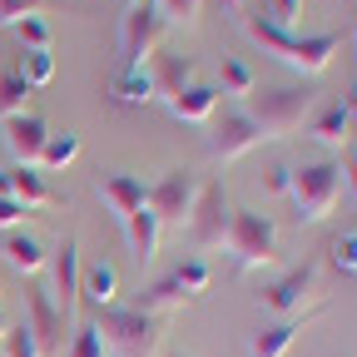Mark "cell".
<instances>
[{
  "instance_id": "1",
  "label": "cell",
  "mask_w": 357,
  "mask_h": 357,
  "mask_svg": "<svg viewBox=\"0 0 357 357\" xmlns=\"http://www.w3.org/2000/svg\"><path fill=\"white\" fill-rule=\"evenodd\" d=\"M243 30H248L253 45H263V55L283 60L298 75H323L333 65V55H337V45H342L333 30H323V35H288L283 25L263 20V15H243Z\"/></svg>"
},
{
  "instance_id": "2",
  "label": "cell",
  "mask_w": 357,
  "mask_h": 357,
  "mask_svg": "<svg viewBox=\"0 0 357 357\" xmlns=\"http://www.w3.org/2000/svg\"><path fill=\"white\" fill-rule=\"evenodd\" d=\"M95 328L109 357H159V342H164V318L144 307H105Z\"/></svg>"
},
{
  "instance_id": "3",
  "label": "cell",
  "mask_w": 357,
  "mask_h": 357,
  "mask_svg": "<svg viewBox=\"0 0 357 357\" xmlns=\"http://www.w3.org/2000/svg\"><path fill=\"white\" fill-rule=\"evenodd\" d=\"M223 253L234 258V268L253 273V268H273L278 263V223L253 208H234L229 213V234H223Z\"/></svg>"
},
{
  "instance_id": "4",
  "label": "cell",
  "mask_w": 357,
  "mask_h": 357,
  "mask_svg": "<svg viewBox=\"0 0 357 357\" xmlns=\"http://www.w3.org/2000/svg\"><path fill=\"white\" fill-rule=\"evenodd\" d=\"M288 199H293V208H298V223H323V218L337 208V199H342V164L318 159V164L293 169Z\"/></svg>"
},
{
  "instance_id": "5",
  "label": "cell",
  "mask_w": 357,
  "mask_h": 357,
  "mask_svg": "<svg viewBox=\"0 0 357 357\" xmlns=\"http://www.w3.org/2000/svg\"><path fill=\"white\" fill-rule=\"evenodd\" d=\"M253 124H258V139H288V134L312 114V95L298 84H283V89H253L248 95V109H243Z\"/></svg>"
},
{
  "instance_id": "6",
  "label": "cell",
  "mask_w": 357,
  "mask_h": 357,
  "mask_svg": "<svg viewBox=\"0 0 357 357\" xmlns=\"http://www.w3.org/2000/svg\"><path fill=\"white\" fill-rule=\"evenodd\" d=\"M164 35H169V20L159 15L154 0H129L124 25H119V55H124L119 70H144V65L159 55Z\"/></svg>"
},
{
  "instance_id": "7",
  "label": "cell",
  "mask_w": 357,
  "mask_h": 357,
  "mask_svg": "<svg viewBox=\"0 0 357 357\" xmlns=\"http://www.w3.org/2000/svg\"><path fill=\"white\" fill-rule=\"evenodd\" d=\"M199 174L189 169H169L164 178L149 184V213L159 218V229H189L194 204H199Z\"/></svg>"
},
{
  "instance_id": "8",
  "label": "cell",
  "mask_w": 357,
  "mask_h": 357,
  "mask_svg": "<svg viewBox=\"0 0 357 357\" xmlns=\"http://www.w3.org/2000/svg\"><path fill=\"white\" fill-rule=\"evenodd\" d=\"M258 144H263L258 139V124L243 109H223V114L208 119V159L213 164H234V159H243Z\"/></svg>"
},
{
  "instance_id": "9",
  "label": "cell",
  "mask_w": 357,
  "mask_h": 357,
  "mask_svg": "<svg viewBox=\"0 0 357 357\" xmlns=\"http://www.w3.org/2000/svg\"><path fill=\"white\" fill-rule=\"evenodd\" d=\"M229 199H223V178L199 189V204H194V218H189V238L194 248H223V234H229Z\"/></svg>"
},
{
  "instance_id": "10",
  "label": "cell",
  "mask_w": 357,
  "mask_h": 357,
  "mask_svg": "<svg viewBox=\"0 0 357 357\" xmlns=\"http://www.w3.org/2000/svg\"><path fill=\"white\" fill-rule=\"evenodd\" d=\"M303 303L318 307V268L312 263H298L293 273H283L273 288H263V307L268 312H283V318H298Z\"/></svg>"
},
{
  "instance_id": "11",
  "label": "cell",
  "mask_w": 357,
  "mask_h": 357,
  "mask_svg": "<svg viewBox=\"0 0 357 357\" xmlns=\"http://www.w3.org/2000/svg\"><path fill=\"white\" fill-rule=\"evenodd\" d=\"M79 238H60L55 248V307H60V318L65 328L75 323V307H79Z\"/></svg>"
},
{
  "instance_id": "12",
  "label": "cell",
  "mask_w": 357,
  "mask_h": 357,
  "mask_svg": "<svg viewBox=\"0 0 357 357\" xmlns=\"http://www.w3.org/2000/svg\"><path fill=\"white\" fill-rule=\"evenodd\" d=\"M25 307H30V318H25V323H30L40 352H45V357H60V352H65V318H60V307L45 298L40 288L25 293Z\"/></svg>"
},
{
  "instance_id": "13",
  "label": "cell",
  "mask_w": 357,
  "mask_h": 357,
  "mask_svg": "<svg viewBox=\"0 0 357 357\" xmlns=\"http://www.w3.org/2000/svg\"><path fill=\"white\" fill-rule=\"evenodd\" d=\"M45 139H50V124H45L40 114H15V119H6V149L15 154V164H20V169L40 164Z\"/></svg>"
},
{
  "instance_id": "14",
  "label": "cell",
  "mask_w": 357,
  "mask_h": 357,
  "mask_svg": "<svg viewBox=\"0 0 357 357\" xmlns=\"http://www.w3.org/2000/svg\"><path fill=\"white\" fill-rule=\"evenodd\" d=\"M323 307H307V312H298V318H283V323H273V328H263V333H253V342H248V357H288V347L298 342V333L318 318Z\"/></svg>"
},
{
  "instance_id": "15",
  "label": "cell",
  "mask_w": 357,
  "mask_h": 357,
  "mask_svg": "<svg viewBox=\"0 0 357 357\" xmlns=\"http://www.w3.org/2000/svg\"><path fill=\"white\" fill-rule=\"evenodd\" d=\"M95 189H100V199L114 208L119 223H124L134 208H144V204H149V184H144V178H134V174H105Z\"/></svg>"
},
{
  "instance_id": "16",
  "label": "cell",
  "mask_w": 357,
  "mask_h": 357,
  "mask_svg": "<svg viewBox=\"0 0 357 357\" xmlns=\"http://www.w3.org/2000/svg\"><path fill=\"white\" fill-rule=\"evenodd\" d=\"M119 298V273H114V263H84L79 268V303H89L95 312L114 307Z\"/></svg>"
},
{
  "instance_id": "17",
  "label": "cell",
  "mask_w": 357,
  "mask_h": 357,
  "mask_svg": "<svg viewBox=\"0 0 357 357\" xmlns=\"http://www.w3.org/2000/svg\"><path fill=\"white\" fill-rule=\"evenodd\" d=\"M10 199L25 208V213H35V208H55V204H65V194H55L50 184H45V174H35V169H10Z\"/></svg>"
},
{
  "instance_id": "18",
  "label": "cell",
  "mask_w": 357,
  "mask_h": 357,
  "mask_svg": "<svg viewBox=\"0 0 357 357\" xmlns=\"http://www.w3.org/2000/svg\"><path fill=\"white\" fill-rule=\"evenodd\" d=\"M124 234H129V248H134V263H139V268H149V263L159 258V238H164V229H159V218L149 213V204H144V208H134V213L124 218Z\"/></svg>"
},
{
  "instance_id": "19",
  "label": "cell",
  "mask_w": 357,
  "mask_h": 357,
  "mask_svg": "<svg viewBox=\"0 0 357 357\" xmlns=\"http://www.w3.org/2000/svg\"><path fill=\"white\" fill-rule=\"evenodd\" d=\"M169 105V114L174 119H184V124H208L213 114H218V89H208V84H189V89H178L174 100H164Z\"/></svg>"
},
{
  "instance_id": "20",
  "label": "cell",
  "mask_w": 357,
  "mask_h": 357,
  "mask_svg": "<svg viewBox=\"0 0 357 357\" xmlns=\"http://www.w3.org/2000/svg\"><path fill=\"white\" fill-rule=\"evenodd\" d=\"M109 95H114V105H124V109H144V105L159 100V89H154V75H149V65H144V70H119V75L109 79Z\"/></svg>"
},
{
  "instance_id": "21",
  "label": "cell",
  "mask_w": 357,
  "mask_h": 357,
  "mask_svg": "<svg viewBox=\"0 0 357 357\" xmlns=\"http://www.w3.org/2000/svg\"><path fill=\"white\" fill-rule=\"evenodd\" d=\"M307 129H312V139H318V144L342 149V144H347V129H352V119H347L342 100H328V105H318V109L307 114Z\"/></svg>"
},
{
  "instance_id": "22",
  "label": "cell",
  "mask_w": 357,
  "mask_h": 357,
  "mask_svg": "<svg viewBox=\"0 0 357 357\" xmlns=\"http://www.w3.org/2000/svg\"><path fill=\"white\" fill-rule=\"evenodd\" d=\"M149 75H154L159 100H174L178 89H189V84H194V60H189V55H154Z\"/></svg>"
},
{
  "instance_id": "23",
  "label": "cell",
  "mask_w": 357,
  "mask_h": 357,
  "mask_svg": "<svg viewBox=\"0 0 357 357\" xmlns=\"http://www.w3.org/2000/svg\"><path fill=\"white\" fill-rule=\"evenodd\" d=\"M0 253H6V263L15 268V273H40V268H45V248H40V238L25 234V229H10Z\"/></svg>"
},
{
  "instance_id": "24",
  "label": "cell",
  "mask_w": 357,
  "mask_h": 357,
  "mask_svg": "<svg viewBox=\"0 0 357 357\" xmlns=\"http://www.w3.org/2000/svg\"><path fill=\"white\" fill-rule=\"evenodd\" d=\"M218 89H223V95H234V100H248L253 89H258V75L238 55H223L218 60Z\"/></svg>"
},
{
  "instance_id": "25",
  "label": "cell",
  "mask_w": 357,
  "mask_h": 357,
  "mask_svg": "<svg viewBox=\"0 0 357 357\" xmlns=\"http://www.w3.org/2000/svg\"><path fill=\"white\" fill-rule=\"evenodd\" d=\"M79 159V134H50V139H45V149H40V164L45 169H70Z\"/></svg>"
},
{
  "instance_id": "26",
  "label": "cell",
  "mask_w": 357,
  "mask_h": 357,
  "mask_svg": "<svg viewBox=\"0 0 357 357\" xmlns=\"http://www.w3.org/2000/svg\"><path fill=\"white\" fill-rule=\"evenodd\" d=\"M30 89H45V84H50L55 79V55L50 50H25L20 55V70H15Z\"/></svg>"
},
{
  "instance_id": "27",
  "label": "cell",
  "mask_w": 357,
  "mask_h": 357,
  "mask_svg": "<svg viewBox=\"0 0 357 357\" xmlns=\"http://www.w3.org/2000/svg\"><path fill=\"white\" fill-rule=\"evenodd\" d=\"M25 100H30V84H25L15 70H6V75H0V119L25 114Z\"/></svg>"
},
{
  "instance_id": "28",
  "label": "cell",
  "mask_w": 357,
  "mask_h": 357,
  "mask_svg": "<svg viewBox=\"0 0 357 357\" xmlns=\"http://www.w3.org/2000/svg\"><path fill=\"white\" fill-rule=\"evenodd\" d=\"M65 357H109V347H105V337H100L95 323H79L75 337H70V347H65Z\"/></svg>"
},
{
  "instance_id": "29",
  "label": "cell",
  "mask_w": 357,
  "mask_h": 357,
  "mask_svg": "<svg viewBox=\"0 0 357 357\" xmlns=\"http://www.w3.org/2000/svg\"><path fill=\"white\" fill-rule=\"evenodd\" d=\"M154 6L169 25H184V30H194L199 15H204V0H154Z\"/></svg>"
},
{
  "instance_id": "30",
  "label": "cell",
  "mask_w": 357,
  "mask_h": 357,
  "mask_svg": "<svg viewBox=\"0 0 357 357\" xmlns=\"http://www.w3.org/2000/svg\"><path fill=\"white\" fill-rule=\"evenodd\" d=\"M45 10H55V0H0V25H20Z\"/></svg>"
},
{
  "instance_id": "31",
  "label": "cell",
  "mask_w": 357,
  "mask_h": 357,
  "mask_svg": "<svg viewBox=\"0 0 357 357\" xmlns=\"http://www.w3.org/2000/svg\"><path fill=\"white\" fill-rule=\"evenodd\" d=\"M10 30H15V40L25 50H50V25H45V15H30L20 25H10Z\"/></svg>"
},
{
  "instance_id": "32",
  "label": "cell",
  "mask_w": 357,
  "mask_h": 357,
  "mask_svg": "<svg viewBox=\"0 0 357 357\" xmlns=\"http://www.w3.org/2000/svg\"><path fill=\"white\" fill-rule=\"evenodd\" d=\"M6 352H10V357H45L40 342H35V333H30V323H15V328L6 333Z\"/></svg>"
},
{
  "instance_id": "33",
  "label": "cell",
  "mask_w": 357,
  "mask_h": 357,
  "mask_svg": "<svg viewBox=\"0 0 357 357\" xmlns=\"http://www.w3.org/2000/svg\"><path fill=\"white\" fill-rule=\"evenodd\" d=\"M328 253H333V268H337V273H357V234H337Z\"/></svg>"
},
{
  "instance_id": "34",
  "label": "cell",
  "mask_w": 357,
  "mask_h": 357,
  "mask_svg": "<svg viewBox=\"0 0 357 357\" xmlns=\"http://www.w3.org/2000/svg\"><path fill=\"white\" fill-rule=\"evenodd\" d=\"M288 184H293V169L288 164H268L263 169V194H288Z\"/></svg>"
},
{
  "instance_id": "35",
  "label": "cell",
  "mask_w": 357,
  "mask_h": 357,
  "mask_svg": "<svg viewBox=\"0 0 357 357\" xmlns=\"http://www.w3.org/2000/svg\"><path fill=\"white\" fill-rule=\"evenodd\" d=\"M298 15H303V0H268V20H273V25L288 30Z\"/></svg>"
},
{
  "instance_id": "36",
  "label": "cell",
  "mask_w": 357,
  "mask_h": 357,
  "mask_svg": "<svg viewBox=\"0 0 357 357\" xmlns=\"http://www.w3.org/2000/svg\"><path fill=\"white\" fill-rule=\"evenodd\" d=\"M25 218H30V213H25L15 199H0V229H20Z\"/></svg>"
},
{
  "instance_id": "37",
  "label": "cell",
  "mask_w": 357,
  "mask_h": 357,
  "mask_svg": "<svg viewBox=\"0 0 357 357\" xmlns=\"http://www.w3.org/2000/svg\"><path fill=\"white\" fill-rule=\"evenodd\" d=\"M342 109H347V119H357V84H352L347 95H342Z\"/></svg>"
},
{
  "instance_id": "38",
  "label": "cell",
  "mask_w": 357,
  "mask_h": 357,
  "mask_svg": "<svg viewBox=\"0 0 357 357\" xmlns=\"http://www.w3.org/2000/svg\"><path fill=\"white\" fill-rule=\"evenodd\" d=\"M342 174H347V189L357 194V159H347V169H342Z\"/></svg>"
},
{
  "instance_id": "39",
  "label": "cell",
  "mask_w": 357,
  "mask_h": 357,
  "mask_svg": "<svg viewBox=\"0 0 357 357\" xmlns=\"http://www.w3.org/2000/svg\"><path fill=\"white\" fill-rule=\"evenodd\" d=\"M0 199H10V169H0Z\"/></svg>"
},
{
  "instance_id": "40",
  "label": "cell",
  "mask_w": 357,
  "mask_h": 357,
  "mask_svg": "<svg viewBox=\"0 0 357 357\" xmlns=\"http://www.w3.org/2000/svg\"><path fill=\"white\" fill-rule=\"evenodd\" d=\"M6 333H10V323H6V307H0V342H6Z\"/></svg>"
},
{
  "instance_id": "41",
  "label": "cell",
  "mask_w": 357,
  "mask_h": 357,
  "mask_svg": "<svg viewBox=\"0 0 357 357\" xmlns=\"http://www.w3.org/2000/svg\"><path fill=\"white\" fill-rule=\"evenodd\" d=\"M223 6H229V10H243V0H223Z\"/></svg>"
},
{
  "instance_id": "42",
  "label": "cell",
  "mask_w": 357,
  "mask_h": 357,
  "mask_svg": "<svg viewBox=\"0 0 357 357\" xmlns=\"http://www.w3.org/2000/svg\"><path fill=\"white\" fill-rule=\"evenodd\" d=\"M352 50H357V30H352Z\"/></svg>"
},
{
  "instance_id": "43",
  "label": "cell",
  "mask_w": 357,
  "mask_h": 357,
  "mask_svg": "<svg viewBox=\"0 0 357 357\" xmlns=\"http://www.w3.org/2000/svg\"><path fill=\"white\" fill-rule=\"evenodd\" d=\"M174 357H184V352H174Z\"/></svg>"
}]
</instances>
